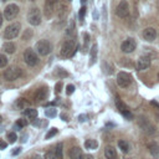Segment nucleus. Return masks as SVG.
Returning <instances> with one entry per match:
<instances>
[{
    "label": "nucleus",
    "instance_id": "obj_1",
    "mask_svg": "<svg viewBox=\"0 0 159 159\" xmlns=\"http://www.w3.org/2000/svg\"><path fill=\"white\" fill-rule=\"evenodd\" d=\"M19 34H20V24L19 22H15V24H11L10 26L6 27V30L4 32V37L6 40H12Z\"/></svg>",
    "mask_w": 159,
    "mask_h": 159
},
{
    "label": "nucleus",
    "instance_id": "obj_18",
    "mask_svg": "<svg viewBox=\"0 0 159 159\" xmlns=\"http://www.w3.org/2000/svg\"><path fill=\"white\" fill-rule=\"evenodd\" d=\"M52 10H53V2H51L50 0H47L46 4H45V15L47 17H50L52 15Z\"/></svg>",
    "mask_w": 159,
    "mask_h": 159
},
{
    "label": "nucleus",
    "instance_id": "obj_34",
    "mask_svg": "<svg viewBox=\"0 0 159 159\" xmlns=\"http://www.w3.org/2000/svg\"><path fill=\"white\" fill-rule=\"evenodd\" d=\"M61 88H62V83L61 82H58L57 84H56V92L58 93V92H61Z\"/></svg>",
    "mask_w": 159,
    "mask_h": 159
},
{
    "label": "nucleus",
    "instance_id": "obj_11",
    "mask_svg": "<svg viewBox=\"0 0 159 159\" xmlns=\"http://www.w3.org/2000/svg\"><path fill=\"white\" fill-rule=\"evenodd\" d=\"M149 66H150V57L149 56H142V57H139V60L137 62V70L143 71V70H147Z\"/></svg>",
    "mask_w": 159,
    "mask_h": 159
},
{
    "label": "nucleus",
    "instance_id": "obj_30",
    "mask_svg": "<svg viewBox=\"0 0 159 159\" xmlns=\"http://www.w3.org/2000/svg\"><path fill=\"white\" fill-rule=\"evenodd\" d=\"M75 92V86L73 84H68L67 87H66V93L70 96V94H72Z\"/></svg>",
    "mask_w": 159,
    "mask_h": 159
},
{
    "label": "nucleus",
    "instance_id": "obj_17",
    "mask_svg": "<svg viewBox=\"0 0 159 159\" xmlns=\"http://www.w3.org/2000/svg\"><path fill=\"white\" fill-rule=\"evenodd\" d=\"M24 114H25L29 119H36V117H37V111L34 109V108H26V109L24 111Z\"/></svg>",
    "mask_w": 159,
    "mask_h": 159
},
{
    "label": "nucleus",
    "instance_id": "obj_43",
    "mask_svg": "<svg viewBox=\"0 0 159 159\" xmlns=\"http://www.w3.org/2000/svg\"><path fill=\"white\" fill-rule=\"evenodd\" d=\"M1 122H2V118H1V116H0V124H1Z\"/></svg>",
    "mask_w": 159,
    "mask_h": 159
},
{
    "label": "nucleus",
    "instance_id": "obj_20",
    "mask_svg": "<svg viewBox=\"0 0 159 159\" xmlns=\"http://www.w3.org/2000/svg\"><path fill=\"white\" fill-rule=\"evenodd\" d=\"M84 147H86L87 149H96V148L98 147V143H97L94 139H88V140L84 142Z\"/></svg>",
    "mask_w": 159,
    "mask_h": 159
},
{
    "label": "nucleus",
    "instance_id": "obj_36",
    "mask_svg": "<svg viewBox=\"0 0 159 159\" xmlns=\"http://www.w3.org/2000/svg\"><path fill=\"white\" fill-rule=\"evenodd\" d=\"M6 142H4V140H0V149H5L6 148Z\"/></svg>",
    "mask_w": 159,
    "mask_h": 159
},
{
    "label": "nucleus",
    "instance_id": "obj_12",
    "mask_svg": "<svg viewBox=\"0 0 159 159\" xmlns=\"http://www.w3.org/2000/svg\"><path fill=\"white\" fill-rule=\"evenodd\" d=\"M143 37H144V40H147V41H154L155 37H157V31H155V29H153V27H147V29H144V31H143Z\"/></svg>",
    "mask_w": 159,
    "mask_h": 159
},
{
    "label": "nucleus",
    "instance_id": "obj_23",
    "mask_svg": "<svg viewBox=\"0 0 159 159\" xmlns=\"http://www.w3.org/2000/svg\"><path fill=\"white\" fill-rule=\"evenodd\" d=\"M25 125H27V120L26 119H19L17 122H16V124H15V129H21L22 127H25Z\"/></svg>",
    "mask_w": 159,
    "mask_h": 159
},
{
    "label": "nucleus",
    "instance_id": "obj_44",
    "mask_svg": "<svg viewBox=\"0 0 159 159\" xmlns=\"http://www.w3.org/2000/svg\"><path fill=\"white\" fill-rule=\"evenodd\" d=\"M50 1H51V2H56L57 0H50Z\"/></svg>",
    "mask_w": 159,
    "mask_h": 159
},
{
    "label": "nucleus",
    "instance_id": "obj_25",
    "mask_svg": "<svg viewBox=\"0 0 159 159\" xmlns=\"http://www.w3.org/2000/svg\"><path fill=\"white\" fill-rule=\"evenodd\" d=\"M45 114H46L47 117H51V118H53V117H56L57 112H56V109H55V108H47V109L45 111Z\"/></svg>",
    "mask_w": 159,
    "mask_h": 159
},
{
    "label": "nucleus",
    "instance_id": "obj_27",
    "mask_svg": "<svg viewBox=\"0 0 159 159\" xmlns=\"http://www.w3.org/2000/svg\"><path fill=\"white\" fill-rule=\"evenodd\" d=\"M6 65H7V58H6V56L2 55V53H0V68L5 67Z\"/></svg>",
    "mask_w": 159,
    "mask_h": 159
},
{
    "label": "nucleus",
    "instance_id": "obj_24",
    "mask_svg": "<svg viewBox=\"0 0 159 159\" xmlns=\"http://www.w3.org/2000/svg\"><path fill=\"white\" fill-rule=\"evenodd\" d=\"M116 104H117V108L120 111V113H123L124 111H127L128 108H127V106L122 102V101H119V99H117V102H116Z\"/></svg>",
    "mask_w": 159,
    "mask_h": 159
},
{
    "label": "nucleus",
    "instance_id": "obj_35",
    "mask_svg": "<svg viewBox=\"0 0 159 159\" xmlns=\"http://www.w3.org/2000/svg\"><path fill=\"white\" fill-rule=\"evenodd\" d=\"M20 152H21V148H20V147H19V148H15V149L12 150V155H16V154H19Z\"/></svg>",
    "mask_w": 159,
    "mask_h": 159
},
{
    "label": "nucleus",
    "instance_id": "obj_38",
    "mask_svg": "<svg viewBox=\"0 0 159 159\" xmlns=\"http://www.w3.org/2000/svg\"><path fill=\"white\" fill-rule=\"evenodd\" d=\"M34 159H45V157L42 154H36V155H34Z\"/></svg>",
    "mask_w": 159,
    "mask_h": 159
},
{
    "label": "nucleus",
    "instance_id": "obj_46",
    "mask_svg": "<svg viewBox=\"0 0 159 159\" xmlns=\"http://www.w3.org/2000/svg\"><path fill=\"white\" fill-rule=\"evenodd\" d=\"M158 78H159V73H158Z\"/></svg>",
    "mask_w": 159,
    "mask_h": 159
},
{
    "label": "nucleus",
    "instance_id": "obj_10",
    "mask_svg": "<svg viewBox=\"0 0 159 159\" xmlns=\"http://www.w3.org/2000/svg\"><path fill=\"white\" fill-rule=\"evenodd\" d=\"M120 48H122L123 52L130 53V52H133V51L135 50V41H134L133 39H127V40H124V41L122 42Z\"/></svg>",
    "mask_w": 159,
    "mask_h": 159
},
{
    "label": "nucleus",
    "instance_id": "obj_29",
    "mask_svg": "<svg viewBox=\"0 0 159 159\" xmlns=\"http://www.w3.org/2000/svg\"><path fill=\"white\" fill-rule=\"evenodd\" d=\"M56 133H57V129H56V128H51V130H48V132H47V134H46V137H45V138H46V139H50V138H51V137H53Z\"/></svg>",
    "mask_w": 159,
    "mask_h": 159
},
{
    "label": "nucleus",
    "instance_id": "obj_15",
    "mask_svg": "<svg viewBox=\"0 0 159 159\" xmlns=\"http://www.w3.org/2000/svg\"><path fill=\"white\" fill-rule=\"evenodd\" d=\"M148 148H149V152H150V154L154 157V158H159V145L157 144V143H150L149 145H148Z\"/></svg>",
    "mask_w": 159,
    "mask_h": 159
},
{
    "label": "nucleus",
    "instance_id": "obj_40",
    "mask_svg": "<svg viewBox=\"0 0 159 159\" xmlns=\"http://www.w3.org/2000/svg\"><path fill=\"white\" fill-rule=\"evenodd\" d=\"M84 118H86V116H80V117H78V119H80L81 122H83V120H84Z\"/></svg>",
    "mask_w": 159,
    "mask_h": 159
},
{
    "label": "nucleus",
    "instance_id": "obj_13",
    "mask_svg": "<svg viewBox=\"0 0 159 159\" xmlns=\"http://www.w3.org/2000/svg\"><path fill=\"white\" fill-rule=\"evenodd\" d=\"M68 155H70L71 159H82L83 158V153H82V149L80 147H73L70 150Z\"/></svg>",
    "mask_w": 159,
    "mask_h": 159
},
{
    "label": "nucleus",
    "instance_id": "obj_16",
    "mask_svg": "<svg viewBox=\"0 0 159 159\" xmlns=\"http://www.w3.org/2000/svg\"><path fill=\"white\" fill-rule=\"evenodd\" d=\"M46 97H47V89H46V88H41V89H39V91L36 92V94H35V99H36L37 102L45 99Z\"/></svg>",
    "mask_w": 159,
    "mask_h": 159
},
{
    "label": "nucleus",
    "instance_id": "obj_19",
    "mask_svg": "<svg viewBox=\"0 0 159 159\" xmlns=\"http://www.w3.org/2000/svg\"><path fill=\"white\" fill-rule=\"evenodd\" d=\"M15 45L12 43V42H6V43H4V46H2V50L6 52V53H14L15 52Z\"/></svg>",
    "mask_w": 159,
    "mask_h": 159
},
{
    "label": "nucleus",
    "instance_id": "obj_39",
    "mask_svg": "<svg viewBox=\"0 0 159 159\" xmlns=\"http://www.w3.org/2000/svg\"><path fill=\"white\" fill-rule=\"evenodd\" d=\"M82 159H93V157L92 155H89V154H87V155H83V158Z\"/></svg>",
    "mask_w": 159,
    "mask_h": 159
},
{
    "label": "nucleus",
    "instance_id": "obj_32",
    "mask_svg": "<svg viewBox=\"0 0 159 159\" xmlns=\"http://www.w3.org/2000/svg\"><path fill=\"white\" fill-rule=\"evenodd\" d=\"M84 14H86V7H81V9H80V14H78V16H80V20H83V17H84Z\"/></svg>",
    "mask_w": 159,
    "mask_h": 159
},
{
    "label": "nucleus",
    "instance_id": "obj_22",
    "mask_svg": "<svg viewBox=\"0 0 159 159\" xmlns=\"http://www.w3.org/2000/svg\"><path fill=\"white\" fill-rule=\"evenodd\" d=\"M96 56H97V45L94 43L91 48V65L96 61Z\"/></svg>",
    "mask_w": 159,
    "mask_h": 159
},
{
    "label": "nucleus",
    "instance_id": "obj_42",
    "mask_svg": "<svg viewBox=\"0 0 159 159\" xmlns=\"http://www.w3.org/2000/svg\"><path fill=\"white\" fill-rule=\"evenodd\" d=\"M157 119H158V122H159V108H158V111H157Z\"/></svg>",
    "mask_w": 159,
    "mask_h": 159
},
{
    "label": "nucleus",
    "instance_id": "obj_41",
    "mask_svg": "<svg viewBox=\"0 0 159 159\" xmlns=\"http://www.w3.org/2000/svg\"><path fill=\"white\" fill-rule=\"evenodd\" d=\"M1 25H2V15L0 14V26H1Z\"/></svg>",
    "mask_w": 159,
    "mask_h": 159
},
{
    "label": "nucleus",
    "instance_id": "obj_37",
    "mask_svg": "<svg viewBox=\"0 0 159 159\" xmlns=\"http://www.w3.org/2000/svg\"><path fill=\"white\" fill-rule=\"evenodd\" d=\"M34 124H35V125H45L46 123H45V122H41V120H35Z\"/></svg>",
    "mask_w": 159,
    "mask_h": 159
},
{
    "label": "nucleus",
    "instance_id": "obj_31",
    "mask_svg": "<svg viewBox=\"0 0 159 159\" xmlns=\"http://www.w3.org/2000/svg\"><path fill=\"white\" fill-rule=\"evenodd\" d=\"M31 36H32L31 30H27V31L25 32V35L22 36V40H24V41H27V40H29V37H31Z\"/></svg>",
    "mask_w": 159,
    "mask_h": 159
},
{
    "label": "nucleus",
    "instance_id": "obj_2",
    "mask_svg": "<svg viewBox=\"0 0 159 159\" xmlns=\"http://www.w3.org/2000/svg\"><path fill=\"white\" fill-rule=\"evenodd\" d=\"M21 73H22L21 68H19V67H16V66H11V67H9L7 70H5L4 77H5V80H7V81H15V80H17V78L21 76Z\"/></svg>",
    "mask_w": 159,
    "mask_h": 159
},
{
    "label": "nucleus",
    "instance_id": "obj_3",
    "mask_svg": "<svg viewBox=\"0 0 159 159\" xmlns=\"http://www.w3.org/2000/svg\"><path fill=\"white\" fill-rule=\"evenodd\" d=\"M36 50L41 56H46L51 52L52 45L47 40H40L39 42H36Z\"/></svg>",
    "mask_w": 159,
    "mask_h": 159
},
{
    "label": "nucleus",
    "instance_id": "obj_26",
    "mask_svg": "<svg viewBox=\"0 0 159 159\" xmlns=\"http://www.w3.org/2000/svg\"><path fill=\"white\" fill-rule=\"evenodd\" d=\"M55 153H56V158H57V159H62V144H61V143L57 144Z\"/></svg>",
    "mask_w": 159,
    "mask_h": 159
},
{
    "label": "nucleus",
    "instance_id": "obj_21",
    "mask_svg": "<svg viewBox=\"0 0 159 159\" xmlns=\"http://www.w3.org/2000/svg\"><path fill=\"white\" fill-rule=\"evenodd\" d=\"M118 147H119V149H122V152H124V153H127V152L129 150V144H128V142H125V140H119V142H118Z\"/></svg>",
    "mask_w": 159,
    "mask_h": 159
},
{
    "label": "nucleus",
    "instance_id": "obj_48",
    "mask_svg": "<svg viewBox=\"0 0 159 159\" xmlns=\"http://www.w3.org/2000/svg\"><path fill=\"white\" fill-rule=\"evenodd\" d=\"M30 1H34V0H30Z\"/></svg>",
    "mask_w": 159,
    "mask_h": 159
},
{
    "label": "nucleus",
    "instance_id": "obj_33",
    "mask_svg": "<svg viewBox=\"0 0 159 159\" xmlns=\"http://www.w3.org/2000/svg\"><path fill=\"white\" fill-rule=\"evenodd\" d=\"M122 114H123V116H124L125 118H128V119H132V118H133V116H132V113H130V112H129L128 109H127V111H124V112H123Z\"/></svg>",
    "mask_w": 159,
    "mask_h": 159
},
{
    "label": "nucleus",
    "instance_id": "obj_45",
    "mask_svg": "<svg viewBox=\"0 0 159 159\" xmlns=\"http://www.w3.org/2000/svg\"><path fill=\"white\" fill-rule=\"evenodd\" d=\"M81 1H82V2H83V4H84V2H86V0H81Z\"/></svg>",
    "mask_w": 159,
    "mask_h": 159
},
{
    "label": "nucleus",
    "instance_id": "obj_28",
    "mask_svg": "<svg viewBox=\"0 0 159 159\" xmlns=\"http://www.w3.org/2000/svg\"><path fill=\"white\" fill-rule=\"evenodd\" d=\"M7 139H9L10 143H15L16 139H17V137H16V134L14 132H10V133H7Z\"/></svg>",
    "mask_w": 159,
    "mask_h": 159
},
{
    "label": "nucleus",
    "instance_id": "obj_4",
    "mask_svg": "<svg viewBox=\"0 0 159 159\" xmlns=\"http://www.w3.org/2000/svg\"><path fill=\"white\" fill-rule=\"evenodd\" d=\"M24 60L29 66H35L39 62V57L32 48H26L24 52Z\"/></svg>",
    "mask_w": 159,
    "mask_h": 159
},
{
    "label": "nucleus",
    "instance_id": "obj_5",
    "mask_svg": "<svg viewBox=\"0 0 159 159\" xmlns=\"http://www.w3.org/2000/svg\"><path fill=\"white\" fill-rule=\"evenodd\" d=\"M75 52V41L73 40H67L63 42L61 47V56L63 57H70Z\"/></svg>",
    "mask_w": 159,
    "mask_h": 159
},
{
    "label": "nucleus",
    "instance_id": "obj_6",
    "mask_svg": "<svg viewBox=\"0 0 159 159\" xmlns=\"http://www.w3.org/2000/svg\"><path fill=\"white\" fill-rule=\"evenodd\" d=\"M27 21L34 26L40 25V22H41V12H40V10L37 7H34V9L30 10V12L27 15Z\"/></svg>",
    "mask_w": 159,
    "mask_h": 159
},
{
    "label": "nucleus",
    "instance_id": "obj_7",
    "mask_svg": "<svg viewBox=\"0 0 159 159\" xmlns=\"http://www.w3.org/2000/svg\"><path fill=\"white\" fill-rule=\"evenodd\" d=\"M19 14V6L15 4H10L6 6V9L4 10V16L6 20H12L16 17V15Z\"/></svg>",
    "mask_w": 159,
    "mask_h": 159
},
{
    "label": "nucleus",
    "instance_id": "obj_9",
    "mask_svg": "<svg viewBox=\"0 0 159 159\" xmlns=\"http://www.w3.org/2000/svg\"><path fill=\"white\" fill-rule=\"evenodd\" d=\"M116 14H117L119 17H122V19L127 17L128 14H129V6H128V2H127V1H120L119 5H118L117 9H116Z\"/></svg>",
    "mask_w": 159,
    "mask_h": 159
},
{
    "label": "nucleus",
    "instance_id": "obj_47",
    "mask_svg": "<svg viewBox=\"0 0 159 159\" xmlns=\"http://www.w3.org/2000/svg\"><path fill=\"white\" fill-rule=\"evenodd\" d=\"M2 1H6V0H2Z\"/></svg>",
    "mask_w": 159,
    "mask_h": 159
},
{
    "label": "nucleus",
    "instance_id": "obj_14",
    "mask_svg": "<svg viewBox=\"0 0 159 159\" xmlns=\"http://www.w3.org/2000/svg\"><path fill=\"white\" fill-rule=\"evenodd\" d=\"M104 157L107 159H116L117 158L116 149L113 147H106V149H104Z\"/></svg>",
    "mask_w": 159,
    "mask_h": 159
},
{
    "label": "nucleus",
    "instance_id": "obj_8",
    "mask_svg": "<svg viewBox=\"0 0 159 159\" xmlns=\"http://www.w3.org/2000/svg\"><path fill=\"white\" fill-rule=\"evenodd\" d=\"M130 82H132V77H130L129 73H127V72H119L118 73V76H117V83H118V86L125 88V87H128L130 84Z\"/></svg>",
    "mask_w": 159,
    "mask_h": 159
}]
</instances>
